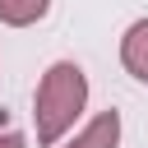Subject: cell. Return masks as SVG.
<instances>
[{
	"instance_id": "6da1fadb",
	"label": "cell",
	"mask_w": 148,
	"mask_h": 148,
	"mask_svg": "<svg viewBox=\"0 0 148 148\" xmlns=\"http://www.w3.org/2000/svg\"><path fill=\"white\" fill-rule=\"evenodd\" d=\"M83 106H88V74H83L74 60H56V65L42 74L37 97H32L37 143H42V148L60 143V139L74 130V120L83 116Z\"/></svg>"
},
{
	"instance_id": "7a4b0ae2",
	"label": "cell",
	"mask_w": 148,
	"mask_h": 148,
	"mask_svg": "<svg viewBox=\"0 0 148 148\" xmlns=\"http://www.w3.org/2000/svg\"><path fill=\"white\" fill-rule=\"evenodd\" d=\"M120 65L139 83H148V18H139V23L125 28V37H120Z\"/></svg>"
},
{
	"instance_id": "5b68a950",
	"label": "cell",
	"mask_w": 148,
	"mask_h": 148,
	"mask_svg": "<svg viewBox=\"0 0 148 148\" xmlns=\"http://www.w3.org/2000/svg\"><path fill=\"white\" fill-rule=\"evenodd\" d=\"M0 148H28V139L18 130H0Z\"/></svg>"
},
{
	"instance_id": "277c9868",
	"label": "cell",
	"mask_w": 148,
	"mask_h": 148,
	"mask_svg": "<svg viewBox=\"0 0 148 148\" xmlns=\"http://www.w3.org/2000/svg\"><path fill=\"white\" fill-rule=\"evenodd\" d=\"M46 9H51V0H0V23L28 28V23H37Z\"/></svg>"
},
{
	"instance_id": "3957f363",
	"label": "cell",
	"mask_w": 148,
	"mask_h": 148,
	"mask_svg": "<svg viewBox=\"0 0 148 148\" xmlns=\"http://www.w3.org/2000/svg\"><path fill=\"white\" fill-rule=\"evenodd\" d=\"M120 143V116L116 111H102V116H92L65 148H116Z\"/></svg>"
}]
</instances>
